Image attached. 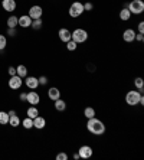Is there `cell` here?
I'll use <instances>...</instances> for the list:
<instances>
[{"label": "cell", "mask_w": 144, "mask_h": 160, "mask_svg": "<svg viewBox=\"0 0 144 160\" xmlns=\"http://www.w3.org/2000/svg\"><path fill=\"white\" fill-rule=\"evenodd\" d=\"M87 128H88L89 133L95 134V136H101V134L105 133V124L101 121V120L95 118H88V123H87Z\"/></svg>", "instance_id": "cell-1"}, {"label": "cell", "mask_w": 144, "mask_h": 160, "mask_svg": "<svg viewBox=\"0 0 144 160\" xmlns=\"http://www.w3.org/2000/svg\"><path fill=\"white\" fill-rule=\"evenodd\" d=\"M141 97H143V89H131L126 94V102L131 107L134 105H138Z\"/></svg>", "instance_id": "cell-2"}, {"label": "cell", "mask_w": 144, "mask_h": 160, "mask_svg": "<svg viewBox=\"0 0 144 160\" xmlns=\"http://www.w3.org/2000/svg\"><path fill=\"white\" fill-rule=\"evenodd\" d=\"M71 39L74 42H77L78 45L84 43V42H87V39H88V32L85 29L78 28V29H75L74 32H71Z\"/></svg>", "instance_id": "cell-3"}, {"label": "cell", "mask_w": 144, "mask_h": 160, "mask_svg": "<svg viewBox=\"0 0 144 160\" xmlns=\"http://www.w3.org/2000/svg\"><path fill=\"white\" fill-rule=\"evenodd\" d=\"M127 9L131 15H141L144 12V2L143 0H131Z\"/></svg>", "instance_id": "cell-4"}, {"label": "cell", "mask_w": 144, "mask_h": 160, "mask_svg": "<svg viewBox=\"0 0 144 160\" xmlns=\"http://www.w3.org/2000/svg\"><path fill=\"white\" fill-rule=\"evenodd\" d=\"M84 12H85L84 10V3H81V2H74V3L69 6L68 13H69L71 18H79Z\"/></svg>", "instance_id": "cell-5"}, {"label": "cell", "mask_w": 144, "mask_h": 160, "mask_svg": "<svg viewBox=\"0 0 144 160\" xmlns=\"http://www.w3.org/2000/svg\"><path fill=\"white\" fill-rule=\"evenodd\" d=\"M78 154H79V159H89L92 156V147L91 146H81L78 149Z\"/></svg>", "instance_id": "cell-6"}, {"label": "cell", "mask_w": 144, "mask_h": 160, "mask_svg": "<svg viewBox=\"0 0 144 160\" xmlns=\"http://www.w3.org/2000/svg\"><path fill=\"white\" fill-rule=\"evenodd\" d=\"M42 15H43V9L41 8V6H32V8L29 9V18L32 19V20H35V19H41Z\"/></svg>", "instance_id": "cell-7"}, {"label": "cell", "mask_w": 144, "mask_h": 160, "mask_svg": "<svg viewBox=\"0 0 144 160\" xmlns=\"http://www.w3.org/2000/svg\"><path fill=\"white\" fill-rule=\"evenodd\" d=\"M22 79L23 78H20L19 75H13L10 79H9V88H12V89H19L20 87H22Z\"/></svg>", "instance_id": "cell-8"}, {"label": "cell", "mask_w": 144, "mask_h": 160, "mask_svg": "<svg viewBox=\"0 0 144 160\" xmlns=\"http://www.w3.org/2000/svg\"><path fill=\"white\" fill-rule=\"evenodd\" d=\"M122 39L127 43H131V42L136 41V30L134 29H126L124 33H122Z\"/></svg>", "instance_id": "cell-9"}, {"label": "cell", "mask_w": 144, "mask_h": 160, "mask_svg": "<svg viewBox=\"0 0 144 160\" xmlns=\"http://www.w3.org/2000/svg\"><path fill=\"white\" fill-rule=\"evenodd\" d=\"M58 36H59V39L63 43H67L68 41H71V30L67 29V28H62V29H59V32H58Z\"/></svg>", "instance_id": "cell-10"}, {"label": "cell", "mask_w": 144, "mask_h": 160, "mask_svg": "<svg viewBox=\"0 0 144 160\" xmlns=\"http://www.w3.org/2000/svg\"><path fill=\"white\" fill-rule=\"evenodd\" d=\"M26 101L32 105H36V104H39L41 97H39V94L37 92H27V95H26Z\"/></svg>", "instance_id": "cell-11"}, {"label": "cell", "mask_w": 144, "mask_h": 160, "mask_svg": "<svg viewBox=\"0 0 144 160\" xmlns=\"http://www.w3.org/2000/svg\"><path fill=\"white\" fill-rule=\"evenodd\" d=\"M25 84H26V87L30 89H36L37 87H39V81H37V78H35V77H26Z\"/></svg>", "instance_id": "cell-12"}, {"label": "cell", "mask_w": 144, "mask_h": 160, "mask_svg": "<svg viewBox=\"0 0 144 160\" xmlns=\"http://www.w3.org/2000/svg\"><path fill=\"white\" fill-rule=\"evenodd\" d=\"M17 25L20 28H30L32 25V19L29 18V15H25V16H20L17 20Z\"/></svg>", "instance_id": "cell-13"}, {"label": "cell", "mask_w": 144, "mask_h": 160, "mask_svg": "<svg viewBox=\"0 0 144 160\" xmlns=\"http://www.w3.org/2000/svg\"><path fill=\"white\" fill-rule=\"evenodd\" d=\"M45 126H46V120L43 118V117L37 116L33 118V127L35 128H37V130H42V128H45Z\"/></svg>", "instance_id": "cell-14"}, {"label": "cell", "mask_w": 144, "mask_h": 160, "mask_svg": "<svg viewBox=\"0 0 144 160\" xmlns=\"http://www.w3.org/2000/svg\"><path fill=\"white\" fill-rule=\"evenodd\" d=\"M2 6H3V9L6 12H13L16 9V2L15 0H3Z\"/></svg>", "instance_id": "cell-15"}, {"label": "cell", "mask_w": 144, "mask_h": 160, "mask_svg": "<svg viewBox=\"0 0 144 160\" xmlns=\"http://www.w3.org/2000/svg\"><path fill=\"white\" fill-rule=\"evenodd\" d=\"M48 97L51 98L52 101L58 100V98H61V91L58 88H55V87H52V88H49V91H48Z\"/></svg>", "instance_id": "cell-16"}, {"label": "cell", "mask_w": 144, "mask_h": 160, "mask_svg": "<svg viewBox=\"0 0 144 160\" xmlns=\"http://www.w3.org/2000/svg\"><path fill=\"white\" fill-rule=\"evenodd\" d=\"M53 102H55V110L56 111H65V110H67V102H65L63 100H61V98L55 100Z\"/></svg>", "instance_id": "cell-17"}, {"label": "cell", "mask_w": 144, "mask_h": 160, "mask_svg": "<svg viewBox=\"0 0 144 160\" xmlns=\"http://www.w3.org/2000/svg\"><path fill=\"white\" fill-rule=\"evenodd\" d=\"M26 116L30 117V118H35V117L39 116V110H37L35 105H30V107L27 108V111H26Z\"/></svg>", "instance_id": "cell-18"}, {"label": "cell", "mask_w": 144, "mask_h": 160, "mask_svg": "<svg viewBox=\"0 0 144 160\" xmlns=\"http://www.w3.org/2000/svg\"><path fill=\"white\" fill-rule=\"evenodd\" d=\"M130 18H131V13H130V10L127 8H124V9H121V10H120V19H121L122 22L130 20Z\"/></svg>", "instance_id": "cell-19"}, {"label": "cell", "mask_w": 144, "mask_h": 160, "mask_svg": "<svg viewBox=\"0 0 144 160\" xmlns=\"http://www.w3.org/2000/svg\"><path fill=\"white\" fill-rule=\"evenodd\" d=\"M16 75H19L20 78H26V77H27V68H26L25 65H19V67L16 68Z\"/></svg>", "instance_id": "cell-20"}, {"label": "cell", "mask_w": 144, "mask_h": 160, "mask_svg": "<svg viewBox=\"0 0 144 160\" xmlns=\"http://www.w3.org/2000/svg\"><path fill=\"white\" fill-rule=\"evenodd\" d=\"M84 117L87 120L88 118H92V117H95V110H94L92 107H87L84 110Z\"/></svg>", "instance_id": "cell-21"}, {"label": "cell", "mask_w": 144, "mask_h": 160, "mask_svg": "<svg viewBox=\"0 0 144 160\" xmlns=\"http://www.w3.org/2000/svg\"><path fill=\"white\" fill-rule=\"evenodd\" d=\"M9 112H6V111H0V124L2 126H4V124H7L9 123Z\"/></svg>", "instance_id": "cell-22"}, {"label": "cell", "mask_w": 144, "mask_h": 160, "mask_svg": "<svg viewBox=\"0 0 144 160\" xmlns=\"http://www.w3.org/2000/svg\"><path fill=\"white\" fill-rule=\"evenodd\" d=\"M22 126L25 127L26 130L32 128V127H33V118H30V117H26V118L22 121Z\"/></svg>", "instance_id": "cell-23"}, {"label": "cell", "mask_w": 144, "mask_h": 160, "mask_svg": "<svg viewBox=\"0 0 144 160\" xmlns=\"http://www.w3.org/2000/svg\"><path fill=\"white\" fill-rule=\"evenodd\" d=\"M9 124H10L12 127H17L19 124H20V118H19L17 116H10V118H9Z\"/></svg>", "instance_id": "cell-24"}, {"label": "cell", "mask_w": 144, "mask_h": 160, "mask_svg": "<svg viewBox=\"0 0 144 160\" xmlns=\"http://www.w3.org/2000/svg\"><path fill=\"white\" fill-rule=\"evenodd\" d=\"M17 20H19L17 16H10V18L7 19V26L9 28H16L17 26Z\"/></svg>", "instance_id": "cell-25"}, {"label": "cell", "mask_w": 144, "mask_h": 160, "mask_svg": "<svg viewBox=\"0 0 144 160\" xmlns=\"http://www.w3.org/2000/svg\"><path fill=\"white\" fill-rule=\"evenodd\" d=\"M134 87H136V89H143V88H144V81H143V78L137 77V78L134 79Z\"/></svg>", "instance_id": "cell-26"}, {"label": "cell", "mask_w": 144, "mask_h": 160, "mask_svg": "<svg viewBox=\"0 0 144 160\" xmlns=\"http://www.w3.org/2000/svg\"><path fill=\"white\" fill-rule=\"evenodd\" d=\"M77 48H78V43H77V42H74L72 39L67 42V49H68V51H71V52H72V51H75Z\"/></svg>", "instance_id": "cell-27"}, {"label": "cell", "mask_w": 144, "mask_h": 160, "mask_svg": "<svg viewBox=\"0 0 144 160\" xmlns=\"http://www.w3.org/2000/svg\"><path fill=\"white\" fill-rule=\"evenodd\" d=\"M30 26H32V29H41L42 28V20L41 19H35V20H32V25H30Z\"/></svg>", "instance_id": "cell-28"}, {"label": "cell", "mask_w": 144, "mask_h": 160, "mask_svg": "<svg viewBox=\"0 0 144 160\" xmlns=\"http://www.w3.org/2000/svg\"><path fill=\"white\" fill-rule=\"evenodd\" d=\"M6 43H7V39H6V36L0 35V51L6 48Z\"/></svg>", "instance_id": "cell-29"}, {"label": "cell", "mask_w": 144, "mask_h": 160, "mask_svg": "<svg viewBox=\"0 0 144 160\" xmlns=\"http://www.w3.org/2000/svg\"><path fill=\"white\" fill-rule=\"evenodd\" d=\"M94 9V4L91 3V2H87V3H84V10L85 12H91Z\"/></svg>", "instance_id": "cell-30"}, {"label": "cell", "mask_w": 144, "mask_h": 160, "mask_svg": "<svg viewBox=\"0 0 144 160\" xmlns=\"http://www.w3.org/2000/svg\"><path fill=\"white\" fill-rule=\"evenodd\" d=\"M56 160H68V154L67 153H58L56 154Z\"/></svg>", "instance_id": "cell-31"}, {"label": "cell", "mask_w": 144, "mask_h": 160, "mask_svg": "<svg viewBox=\"0 0 144 160\" xmlns=\"http://www.w3.org/2000/svg\"><path fill=\"white\" fill-rule=\"evenodd\" d=\"M37 81H39V85H46L48 84V78L46 77H41V78H37Z\"/></svg>", "instance_id": "cell-32"}, {"label": "cell", "mask_w": 144, "mask_h": 160, "mask_svg": "<svg viewBox=\"0 0 144 160\" xmlns=\"http://www.w3.org/2000/svg\"><path fill=\"white\" fill-rule=\"evenodd\" d=\"M7 35H9V36H15V35H16V28H9V29H7Z\"/></svg>", "instance_id": "cell-33"}, {"label": "cell", "mask_w": 144, "mask_h": 160, "mask_svg": "<svg viewBox=\"0 0 144 160\" xmlns=\"http://www.w3.org/2000/svg\"><path fill=\"white\" fill-rule=\"evenodd\" d=\"M9 75H10V77H13V75H16V68H13V67H9Z\"/></svg>", "instance_id": "cell-34"}, {"label": "cell", "mask_w": 144, "mask_h": 160, "mask_svg": "<svg viewBox=\"0 0 144 160\" xmlns=\"http://www.w3.org/2000/svg\"><path fill=\"white\" fill-rule=\"evenodd\" d=\"M138 33H144V22L138 23Z\"/></svg>", "instance_id": "cell-35"}, {"label": "cell", "mask_w": 144, "mask_h": 160, "mask_svg": "<svg viewBox=\"0 0 144 160\" xmlns=\"http://www.w3.org/2000/svg\"><path fill=\"white\" fill-rule=\"evenodd\" d=\"M143 35H144V33H136V39H137L138 42H143V41H144V36H143Z\"/></svg>", "instance_id": "cell-36"}, {"label": "cell", "mask_w": 144, "mask_h": 160, "mask_svg": "<svg viewBox=\"0 0 144 160\" xmlns=\"http://www.w3.org/2000/svg\"><path fill=\"white\" fill-rule=\"evenodd\" d=\"M26 95H27V94H26V92H20V95H19V98H20V101H26Z\"/></svg>", "instance_id": "cell-37"}, {"label": "cell", "mask_w": 144, "mask_h": 160, "mask_svg": "<svg viewBox=\"0 0 144 160\" xmlns=\"http://www.w3.org/2000/svg\"><path fill=\"white\" fill-rule=\"evenodd\" d=\"M74 159H75V160L79 159V154H78V153H75V154H74Z\"/></svg>", "instance_id": "cell-38"}]
</instances>
